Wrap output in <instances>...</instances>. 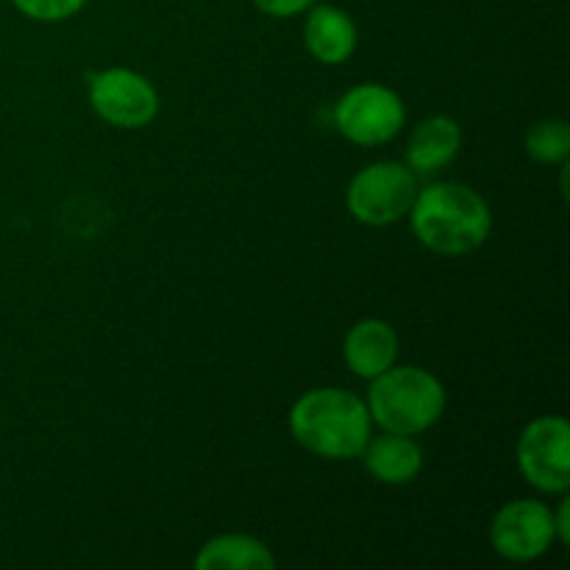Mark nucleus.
I'll use <instances>...</instances> for the list:
<instances>
[{
  "label": "nucleus",
  "instance_id": "nucleus-4",
  "mask_svg": "<svg viewBox=\"0 0 570 570\" xmlns=\"http://www.w3.org/2000/svg\"><path fill=\"white\" fill-rule=\"evenodd\" d=\"M417 195V176L401 161H376L362 167L351 181L348 209L365 226H390L410 215Z\"/></svg>",
  "mask_w": 570,
  "mask_h": 570
},
{
  "label": "nucleus",
  "instance_id": "nucleus-16",
  "mask_svg": "<svg viewBox=\"0 0 570 570\" xmlns=\"http://www.w3.org/2000/svg\"><path fill=\"white\" fill-rule=\"evenodd\" d=\"M256 9L271 17H295L309 9L315 0H254Z\"/></svg>",
  "mask_w": 570,
  "mask_h": 570
},
{
  "label": "nucleus",
  "instance_id": "nucleus-8",
  "mask_svg": "<svg viewBox=\"0 0 570 570\" xmlns=\"http://www.w3.org/2000/svg\"><path fill=\"white\" fill-rule=\"evenodd\" d=\"M495 554L512 562H532L554 546V512L534 499H518L501 507L490 527Z\"/></svg>",
  "mask_w": 570,
  "mask_h": 570
},
{
  "label": "nucleus",
  "instance_id": "nucleus-14",
  "mask_svg": "<svg viewBox=\"0 0 570 570\" xmlns=\"http://www.w3.org/2000/svg\"><path fill=\"white\" fill-rule=\"evenodd\" d=\"M527 150L540 165H562L570 156V126L566 120H540L529 128Z\"/></svg>",
  "mask_w": 570,
  "mask_h": 570
},
{
  "label": "nucleus",
  "instance_id": "nucleus-12",
  "mask_svg": "<svg viewBox=\"0 0 570 570\" xmlns=\"http://www.w3.org/2000/svg\"><path fill=\"white\" fill-rule=\"evenodd\" d=\"M306 48L323 65H343L356 48V26L348 11L337 6H317L306 20Z\"/></svg>",
  "mask_w": 570,
  "mask_h": 570
},
{
  "label": "nucleus",
  "instance_id": "nucleus-2",
  "mask_svg": "<svg viewBox=\"0 0 570 570\" xmlns=\"http://www.w3.org/2000/svg\"><path fill=\"white\" fill-rule=\"evenodd\" d=\"M289 432L309 454L326 460H354L371 440V412L365 401L340 387L309 390L289 412Z\"/></svg>",
  "mask_w": 570,
  "mask_h": 570
},
{
  "label": "nucleus",
  "instance_id": "nucleus-10",
  "mask_svg": "<svg viewBox=\"0 0 570 570\" xmlns=\"http://www.w3.org/2000/svg\"><path fill=\"white\" fill-rule=\"evenodd\" d=\"M360 456L365 460L371 476L382 484H390V488H404L423 468V451L410 434H379V438L367 440Z\"/></svg>",
  "mask_w": 570,
  "mask_h": 570
},
{
  "label": "nucleus",
  "instance_id": "nucleus-15",
  "mask_svg": "<svg viewBox=\"0 0 570 570\" xmlns=\"http://www.w3.org/2000/svg\"><path fill=\"white\" fill-rule=\"evenodd\" d=\"M17 11L37 22H59L83 9L87 0H11Z\"/></svg>",
  "mask_w": 570,
  "mask_h": 570
},
{
  "label": "nucleus",
  "instance_id": "nucleus-1",
  "mask_svg": "<svg viewBox=\"0 0 570 570\" xmlns=\"http://www.w3.org/2000/svg\"><path fill=\"white\" fill-rule=\"evenodd\" d=\"M410 215L415 237L440 256L473 254L488 243L493 228L488 200L456 181H438L417 189Z\"/></svg>",
  "mask_w": 570,
  "mask_h": 570
},
{
  "label": "nucleus",
  "instance_id": "nucleus-5",
  "mask_svg": "<svg viewBox=\"0 0 570 570\" xmlns=\"http://www.w3.org/2000/svg\"><path fill=\"white\" fill-rule=\"evenodd\" d=\"M406 120L404 100L382 83H360L340 98L334 126L356 145L390 142Z\"/></svg>",
  "mask_w": 570,
  "mask_h": 570
},
{
  "label": "nucleus",
  "instance_id": "nucleus-6",
  "mask_svg": "<svg viewBox=\"0 0 570 570\" xmlns=\"http://www.w3.org/2000/svg\"><path fill=\"white\" fill-rule=\"evenodd\" d=\"M518 468L532 488L543 493H568L570 426L566 417L546 415L523 429L518 440Z\"/></svg>",
  "mask_w": 570,
  "mask_h": 570
},
{
  "label": "nucleus",
  "instance_id": "nucleus-11",
  "mask_svg": "<svg viewBox=\"0 0 570 570\" xmlns=\"http://www.w3.org/2000/svg\"><path fill=\"white\" fill-rule=\"evenodd\" d=\"M462 148V131L456 120L438 115L423 120L412 131L410 148H406V167L415 176H432L456 159Z\"/></svg>",
  "mask_w": 570,
  "mask_h": 570
},
{
  "label": "nucleus",
  "instance_id": "nucleus-9",
  "mask_svg": "<svg viewBox=\"0 0 570 570\" xmlns=\"http://www.w3.org/2000/svg\"><path fill=\"white\" fill-rule=\"evenodd\" d=\"M345 362L362 379H376L399 360V334L387 321L365 317L345 337Z\"/></svg>",
  "mask_w": 570,
  "mask_h": 570
},
{
  "label": "nucleus",
  "instance_id": "nucleus-7",
  "mask_svg": "<svg viewBox=\"0 0 570 570\" xmlns=\"http://www.w3.org/2000/svg\"><path fill=\"white\" fill-rule=\"evenodd\" d=\"M89 104L95 115L115 128H142L159 111L154 83L126 67L95 72L89 78Z\"/></svg>",
  "mask_w": 570,
  "mask_h": 570
},
{
  "label": "nucleus",
  "instance_id": "nucleus-17",
  "mask_svg": "<svg viewBox=\"0 0 570 570\" xmlns=\"http://www.w3.org/2000/svg\"><path fill=\"white\" fill-rule=\"evenodd\" d=\"M568 510H570V501L566 499L560 504V515H554V529H557V540L568 543L570 540V527H568Z\"/></svg>",
  "mask_w": 570,
  "mask_h": 570
},
{
  "label": "nucleus",
  "instance_id": "nucleus-13",
  "mask_svg": "<svg viewBox=\"0 0 570 570\" xmlns=\"http://www.w3.org/2000/svg\"><path fill=\"white\" fill-rule=\"evenodd\" d=\"M198 570H273L271 549L262 540L248 538V534H220V538L209 540L200 549Z\"/></svg>",
  "mask_w": 570,
  "mask_h": 570
},
{
  "label": "nucleus",
  "instance_id": "nucleus-3",
  "mask_svg": "<svg viewBox=\"0 0 570 570\" xmlns=\"http://www.w3.org/2000/svg\"><path fill=\"white\" fill-rule=\"evenodd\" d=\"M367 412L384 432L423 434L443 417L445 387L423 367H390L373 379Z\"/></svg>",
  "mask_w": 570,
  "mask_h": 570
}]
</instances>
